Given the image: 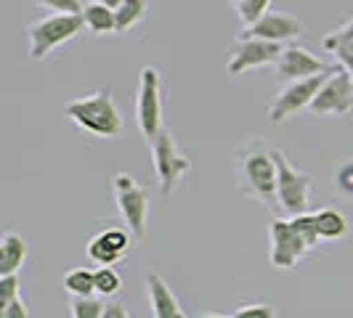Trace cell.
Segmentation results:
<instances>
[{
	"mask_svg": "<svg viewBox=\"0 0 353 318\" xmlns=\"http://www.w3.org/2000/svg\"><path fill=\"white\" fill-rule=\"evenodd\" d=\"M152 149V162H154V173H157V189L159 196H173L181 186V180L189 176L192 170V159L178 149L176 138L170 130H162L154 141L149 143Z\"/></svg>",
	"mask_w": 353,
	"mask_h": 318,
	"instance_id": "5b68a950",
	"label": "cell"
},
{
	"mask_svg": "<svg viewBox=\"0 0 353 318\" xmlns=\"http://www.w3.org/2000/svg\"><path fill=\"white\" fill-rule=\"evenodd\" d=\"M120 289H123V276L117 273V268L114 265H101L96 271V295L99 297H114V295H120Z\"/></svg>",
	"mask_w": 353,
	"mask_h": 318,
	"instance_id": "7402d4cb",
	"label": "cell"
},
{
	"mask_svg": "<svg viewBox=\"0 0 353 318\" xmlns=\"http://www.w3.org/2000/svg\"><path fill=\"white\" fill-rule=\"evenodd\" d=\"M85 30L83 14H51L32 21L27 27V43H30V59L43 61L48 59L56 48L72 43L74 37Z\"/></svg>",
	"mask_w": 353,
	"mask_h": 318,
	"instance_id": "277c9868",
	"label": "cell"
},
{
	"mask_svg": "<svg viewBox=\"0 0 353 318\" xmlns=\"http://www.w3.org/2000/svg\"><path fill=\"white\" fill-rule=\"evenodd\" d=\"M314 220H316V233L321 242H340L351 233L348 218L335 207H324V210L314 212Z\"/></svg>",
	"mask_w": 353,
	"mask_h": 318,
	"instance_id": "ac0fdd59",
	"label": "cell"
},
{
	"mask_svg": "<svg viewBox=\"0 0 353 318\" xmlns=\"http://www.w3.org/2000/svg\"><path fill=\"white\" fill-rule=\"evenodd\" d=\"M136 123L146 143H152L165 130L162 127V74L157 67H143L139 74Z\"/></svg>",
	"mask_w": 353,
	"mask_h": 318,
	"instance_id": "52a82bcc",
	"label": "cell"
},
{
	"mask_svg": "<svg viewBox=\"0 0 353 318\" xmlns=\"http://www.w3.org/2000/svg\"><path fill=\"white\" fill-rule=\"evenodd\" d=\"M0 318H30V308H27V302L21 300V297H17L14 302L0 308Z\"/></svg>",
	"mask_w": 353,
	"mask_h": 318,
	"instance_id": "f1b7e54d",
	"label": "cell"
},
{
	"mask_svg": "<svg viewBox=\"0 0 353 318\" xmlns=\"http://www.w3.org/2000/svg\"><path fill=\"white\" fill-rule=\"evenodd\" d=\"M99 3H104L109 8H120V6H123V0H99Z\"/></svg>",
	"mask_w": 353,
	"mask_h": 318,
	"instance_id": "4dcf8cb0",
	"label": "cell"
},
{
	"mask_svg": "<svg viewBox=\"0 0 353 318\" xmlns=\"http://www.w3.org/2000/svg\"><path fill=\"white\" fill-rule=\"evenodd\" d=\"M61 284L72 297H96V271L90 268H72L64 273Z\"/></svg>",
	"mask_w": 353,
	"mask_h": 318,
	"instance_id": "ffe728a7",
	"label": "cell"
},
{
	"mask_svg": "<svg viewBox=\"0 0 353 318\" xmlns=\"http://www.w3.org/2000/svg\"><path fill=\"white\" fill-rule=\"evenodd\" d=\"M133 242H136V236L130 233V229L112 226V229L99 231L88 242V257L99 265H114L130 252Z\"/></svg>",
	"mask_w": 353,
	"mask_h": 318,
	"instance_id": "4fadbf2b",
	"label": "cell"
},
{
	"mask_svg": "<svg viewBox=\"0 0 353 318\" xmlns=\"http://www.w3.org/2000/svg\"><path fill=\"white\" fill-rule=\"evenodd\" d=\"M64 114L80 130H85L96 138H117L125 127L123 112L114 101L112 90H93L88 96L72 98L64 106Z\"/></svg>",
	"mask_w": 353,
	"mask_h": 318,
	"instance_id": "3957f363",
	"label": "cell"
},
{
	"mask_svg": "<svg viewBox=\"0 0 353 318\" xmlns=\"http://www.w3.org/2000/svg\"><path fill=\"white\" fill-rule=\"evenodd\" d=\"M330 74H332V72L287 83V85L276 93V98L271 101V106H268V123L284 125L290 117H295L298 112H308V106H311V101H314V96L319 93V88L324 85V80H327Z\"/></svg>",
	"mask_w": 353,
	"mask_h": 318,
	"instance_id": "9c48e42d",
	"label": "cell"
},
{
	"mask_svg": "<svg viewBox=\"0 0 353 318\" xmlns=\"http://www.w3.org/2000/svg\"><path fill=\"white\" fill-rule=\"evenodd\" d=\"M321 45L327 53H332V59L353 77V19H348L332 32H327L321 37Z\"/></svg>",
	"mask_w": 353,
	"mask_h": 318,
	"instance_id": "2e32d148",
	"label": "cell"
},
{
	"mask_svg": "<svg viewBox=\"0 0 353 318\" xmlns=\"http://www.w3.org/2000/svg\"><path fill=\"white\" fill-rule=\"evenodd\" d=\"M146 297L152 305V316L154 318H186L176 292L170 289V284L165 282L159 273L146 276Z\"/></svg>",
	"mask_w": 353,
	"mask_h": 318,
	"instance_id": "9a60e30c",
	"label": "cell"
},
{
	"mask_svg": "<svg viewBox=\"0 0 353 318\" xmlns=\"http://www.w3.org/2000/svg\"><path fill=\"white\" fill-rule=\"evenodd\" d=\"M236 165V189L248 199H255L265 207L276 202V159L274 149H265L263 141L252 138L242 143L234 154Z\"/></svg>",
	"mask_w": 353,
	"mask_h": 318,
	"instance_id": "7a4b0ae2",
	"label": "cell"
},
{
	"mask_svg": "<svg viewBox=\"0 0 353 318\" xmlns=\"http://www.w3.org/2000/svg\"><path fill=\"white\" fill-rule=\"evenodd\" d=\"M146 8H149L146 0H123V6L114 8V14H117V35L136 30L146 19Z\"/></svg>",
	"mask_w": 353,
	"mask_h": 318,
	"instance_id": "44dd1931",
	"label": "cell"
},
{
	"mask_svg": "<svg viewBox=\"0 0 353 318\" xmlns=\"http://www.w3.org/2000/svg\"><path fill=\"white\" fill-rule=\"evenodd\" d=\"M104 318H133V316H130V310L125 308L123 302H112V305H106Z\"/></svg>",
	"mask_w": 353,
	"mask_h": 318,
	"instance_id": "f546056e",
	"label": "cell"
},
{
	"mask_svg": "<svg viewBox=\"0 0 353 318\" xmlns=\"http://www.w3.org/2000/svg\"><path fill=\"white\" fill-rule=\"evenodd\" d=\"M112 186H114V202H117L120 218L125 220V229H130L136 242H141L149 226V191L130 173H117Z\"/></svg>",
	"mask_w": 353,
	"mask_h": 318,
	"instance_id": "8992f818",
	"label": "cell"
},
{
	"mask_svg": "<svg viewBox=\"0 0 353 318\" xmlns=\"http://www.w3.org/2000/svg\"><path fill=\"white\" fill-rule=\"evenodd\" d=\"M284 45L282 43H271V40H261V37H236L231 45V56L226 61V72L231 77H239L250 70L258 67H268L276 64L282 56Z\"/></svg>",
	"mask_w": 353,
	"mask_h": 318,
	"instance_id": "30bf717a",
	"label": "cell"
},
{
	"mask_svg": "<svg viewBox=\"0 0 353 318\" xmlns=\"http://www.w3.org/2000/svg\"><path fill=\"white\" fill-rule=\"evenodd\" d=\"M234 318H276V310L268 302H252V305H242Z\"/></svg>",
	"mask_w": 353,
	"mask_h": 318,
	"instance_id": "83f0119b",
	"label": "cell"
},
{
	"mask_svg": "<svg viewBox=\"0 0 353 318\" xmlns=\"http://www.w3.org/2000/svg\"><path fill=\"white\" fill-rule=\"evenodd\" d=\"M242 37H261V40H271V43H290V40H298L303 35V24L290 14H279V11H268L258 19L255 24L245 27Z\"/></svg>",
	"mask_w": 353,
	"mask_h": 318,
	"instance_id": "5bb4252c",
	"label": "cell"
},
{
	"mask_svg": "<svg viewBox=\"0 0 353 318\" xmlns=\"http://www.w3.org/2000/svg\"><path fill=\"white\" fill-rule=\"evenodd\" d=\"M40 8H51L56 14H83V0H35Z\"/></svg>",
	"mask_w": 353,
	"mask_h": 318,
	"instance_id": "484cf974",
	"label": "cell"
},
{
	"mask_svg": "<svg viewBox=\"0 0 353 318\" xmlns=\"http://www.w3.org/2000/svg\"><path fill=\"white\" fill-rule=\"evenodd\" d=\"M353 109V77L348 72H332L308 106L311 117H345Z\"/></svg>",
	"mask_w": 353,
	"mask_h": 318,
	"instance_id": "8fae6325",
	"label": "cell"
},
{
	"mask_svg": "<svg viewBox=\"0 0 353 318\" xmlns=\"http://www.w3.org/2000/svg\"><path fill=\"white\" fill-rule=\"evenodd\" d=\"M27 252H30L27 239L17 231H6L0 236V276L19 273L24 260H27Z\"/></svg>",
	"mask_w": 353,
	"mask_h": 318,
	"instance_id": "e0dca14e",
	"label": "cell"
},
{
	"mask_svg": "<svg viewBox=\"0 0 353 318\" xmlns=\"http://www.w3.org/2000/svg\"><path fill=\"white\" fill-rule=\"evenodd\" d=\"M199 318H234V316H223V313H205V316Z\"/></svg>",
	"mask_w": 353,
	"mask_h": 318,
	"instance_id": "1f68e13d",
	"label": "cell"
},
{
	"mask_svg": "<svg viewBox=\"0 0 353 318\" xmlns=\"http://www.w3.org/2000/svg\"><path fill=\"white\" fill-rule=\"evenodd\" d=\"M268 8H271V0H242L236 6V17H239V21L245 27H250V24H255L263 14H268Z\"/></svg>",
	"mask_w": 353,
	"mask_h": 318,
	"instance_id": "cb8c5ba5",
	"label": "cell"
},
{
	"mask_svg": "<svg viewBox=\"0 0 353 318\" xmlns=\"http://www.w3.org/2000/svg\"><path fill=\"white\" fill-rule=\"evenodd\" d=\"M83 19H85V30H90L93 35H117V14H114V8H109L99 0L85 3Z\"/></svg>",
	"mask_w": 353,
	"mask_h": 318,
	"instance_id": "d6986e66",
	"label": "cell"
},
{
	"mask_svg": "<svg viewBox=\"0 0 353 318\" xmlns=\"http://www.w3.org/2000/svg\"><path fill=\"white\" fill-rule=\"evenodd\" d=\"M17 297H21V292H19V273L0 276V308L14 302Z\"/></svg>",
	"mask_w": 353,
	"mask_h": 318,
	"instance_id": "4316f807",
	"label": "cell"
},
{
	"mask_svg": "<svg viewBox=\"0 0 353 318\" xmlns=\"http://www.w3.org/2000/svg\"><path fill=\"white\" fill-rule=\"evenodd\" d=\"M340 70L337 67H330L324 64L321 59H316L314 53L303 45H284L282 56L276 61V77L284 80V83H292V80H305V77H314V74H327V72Z\"/></svg>",
	"mask_w": 353,
	"mask_h": 318,
	"instance_id": "7c38bea8",
	"label": "cell"
},
{
	"mask_svg": "<svg viewBox=\"0 0 353 318\" xmlns=\"http://www.w3.org/2000/svg\"><path fill=\"white\" fill-rule=\"evenodd\" d=\"M319 233L314 212L292 215V218H274L268 223V263L276 271H292L303 257L316 247Z\"/></svg>",
	"mask_w": 353,
	"mask_h": 318,
	"instance_id": "6da1fadb",
	"label": "cell"
},
{
	"mask_svg": "<svg viewBox=\"0 0 353 318\" xmlns=\"http://www.w3.org/2000/svg\"><path fill=\"white\" fill-rule=\"evenodd\" d=\"M231 3H234V6H239V3H242V0H231Z\"/></svg>",
	"mask_w": 353,
	"mask_h": 318,
	"instance_id": "d6a6232c",
	"label": "cell"
},
{
	"mask_svg": "<svg viewBox=\"0 0 353 318\" xmlns=\"http://www.w3.org/2000/svg\"><path fill=\"white\" fill-rule=\"evenodd\" d=\"M332 183H335V189L340 191V194L351 196L353 199V159L343 162V165L337 167L335 176H332Z\"/></svg>",
	"mask_w": 353,
	"mask_h": 318,
	"instance_id": "d4e9b609",
	"label": "cell"
},
{
	"mask_svg": "<svg viewBox=\"0 0 353 318\" xmlns=\"http://www.w3.org/2000/svg\"><path fill=\"white\" fill-rule=\"evenodd\" d=\"M276 159V202L290 215H305L311 204V176L290 165L282 149H274Z\"/></svg>",
	"mask_w": 353,
	"mask_h": 318,
	"instance_id": "ba28073f",
	"label": "cell"
},
{
	"mask_svg": "<svg viewBox=\"0 0 353 318\" xmlns=\"http://www.w3.org/2000/svg\"><path fill=\"white\" fill-rule=\"evenodd\" d=\"M106 305L99 297H72L70 313L72 318H104Z\"/></svg>",
	"mask_w": 353,
	"mask_h": 318,
	"instance_id": "603a6c76",
	"label": "cell"
}]
</instances>
